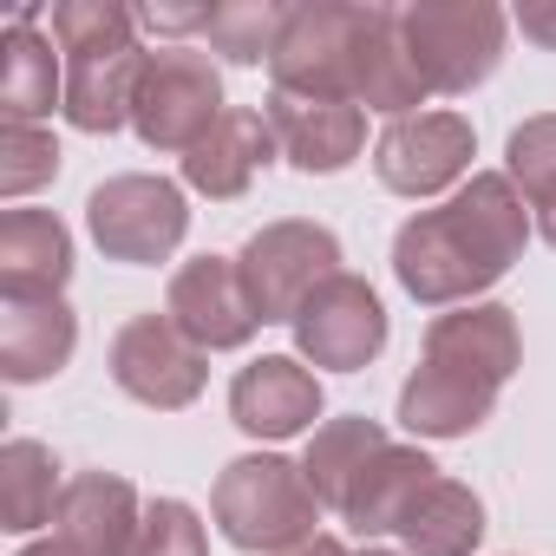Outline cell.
I'll return each mask as SVG.
<instances>
[{
  "instance_id": "cell-18",
  "label": "cell",
  "mask_w": 556,
  "mask_h": 556,
  "mask_svg": "<svg viewBox=\"0 0 556 556\" xmlns=\"http://www.w3.org/2000/svg\"><path fill=\"white\" fill-rule=\"evenodd\" d=\"M138 491L125 478H105V471H79L60 497V517H53V536L73 543L79 556H118L138 530Z\"/></svg>"
},
{
  "instance_id": "cell-29",
  "label": "cell",
  "mask_w": 556,
  "mask_h": 556,
  "mask_svg": "<svg viewBox=\"0 0 556 556\" xmlns=\"http://www.w3.org/2000/svg\"><path fill=\"white\" fill-rule=\"evenodd\" d=\"M517 27H523L530 40H543V47H556V14H549V8H523V14H517Z\"/></svg>"
},
{
  "instance_id": "cell-3",
  "label": "cell",
  "mask_w": 556,
  "mask_h": 556,
  "mask_svg": "<svg viewBox=\"0 0 556 556\" xmlns=\"http://www.w3.org/2000/svg\"><path fill=\"white\" fill-rule=\"evenodd\" d=\"M131 21L138 14L112 8V0H66V8H53V34L66 47V118L79 131H118L131 118V86L144 73Z\"/></svg>"
},
{
  "instance_id": "cell-30",
  "label": "cell",
  "mask_w": 556,
  "mask_h": 556,
  "mask_svg": "<svg viewBox=\"0 0 556 556\" xmlns=\"http://www.w3.org/2000/svg\"><path fill=\"white\" fill-rule=\"evenodd\" d=\"M21 556H79V549H73V543H60V536H47V543H27Z\"/></svg>"
},
{
  "instance_id": "cell-13",
  "label": "cell",
  "mask_w": 556,
  "mask_h": 556,
  "mask_svg": "<svg viewBox=\"0 0 556 556\" xmlns=\"http://www.w3.org/2000/svg\"><path fill=\"white\" fill-rule=\"evenodd\" d=\"M268 131H275V151H282L295 170L308 177H334L361 157L367 144V112L348 105V99H295V92H268Z\"/></svg>"
},
{
  "instance_id": "cell-11",
  "label": "cell",
  "mask_w": 556,
  "mask_h": 556,
  "mask_svg": "<svg viewBox=\"0 0 556 556\" xmlns=\"http://www.w3.org/2000/svg\"><path fill=\"white\" fill-rule=\"evenodd\" d=\"M295 341L315 367H341L361 374L380 348H387V308L361 275H328L308 295V308L295 315Z\"/></svg>"
},
{
  "instance_id": "cell-26",
  "label": "cell",
  "mask_w": 556,
  "mask_h": 556,
  "mask_svg": "<svg viewBox=\"0 0 556 556\" xmlns=\"http://www.w3.org/2000/svg\"><path fill=\"white\" fill-rule=\"evenodd\" d=\"M282 27H289L282 8H210V27L203 34L236 66H262V60H275V47H282Z\"/></svg>"
},
{
  "instance_id": "cell-5",
  "label": "cell",
  "mask_w": 556,
  "mask_h": 556,
  "mask_svg": "<svg viewBox=\"0 0 556 556\" xmlns=\"http://www.w3.org/2000/svg\"><path fill=\"white\" fill-rule=\"evenodd\" d=\"M236 275L249 289L255 321H295L328 275H341V242L321 223H268L236 255Z\"/></svg>"
},
{
  "instance_id": "cell-9",
  "label": "cell",
  "mask_w": 556,
  "mask_h": 556,
  "mask_svg": "<svg viewBox=\"0 0 556 556\" xmlns=\"http://www.w3.org/2000/svg\"><path fill=\"white\" fill-rule=\"evenodd\" d=\"M361 27H367V8H295L289 27H282V47H275V60H268L275 92H295V99H348L354 92Z\"/></svg>"
},
{
  "instance_id": "cell-32",
  "label": "cell",
  "mask_w": 556,
  "mask_h": 556,
  "mask_svg": "<svg viewBox=\"0 0 556 556\" xmlns=\"http://www.w3.org/2000/svg\"><path fill=\"white\" fill-rule=\"evenodd\" d=\"M361 556H393V549H361Z\"/></svg>"
},
{
  "instance_id": "cell-27",
  "label": "cell",
  "mask_w": 556,
  "mask_h": 556,
  "mask_svg": "<svg viewBox=\"0 0 556 556\" xmlns=\"http://www.w3.org/2000/svg\"><path fill=\"white\" fill-rule=\"evenodd\" d=\"M118 556H203V523L184 497H151Z\"/></svg>"
},
{
  "instance_id": "cell-1",
  "label": "cell",
  "mask_w": 556,
  "mask_h": 556,
  "mask_svg": "<svg viewBox=\"0 0 556 556\" xmlns=\"http://www.w3.org/2000/svg\"><path fill=\"white\" fill-rule=\"evenodd\" d=\"M523 203L510 190V177H471L452 203L419 210L400 236H393V275L400 289L426 308L465 302L478 289H491L497 275L523 255Z\"/></svg>"
},
{
  "instance_id": "cell-4",
  "label": "cell",
  "mask_w": 556,
  "mask_h": 556,
  "mask_svg": "<svg viewBox=\"0 0 556 556\" xmlns=\"http://www.w3.org/2000/svg\"><path fill=\"white\" fill-rule=\"evenodd\" d=\"M216 523L236 549H262V556H289L302 543H315V510L321 497L308 491L302 465L275 458V452H255V458H236L223 478H216Z\"/></svg>"
},
{
  "instance_id": "cell-12",
  "label": "cell",
  "mask_w": 556,
  "mask_h": 556,
  "mask_svg": "<svg viewBox=\"0 0 556 556\" xmlns=\"http://www.w3.org/2000/svg\"><path fill=\"white\" fill-rule=\"evenodd\" d=\"M471 164V125L458 112H419V118H393L374 144V170L387 190L400 197H432L445 190L458 170Z\"/></svg>"
},
{
  "instance_id": "cell-28",
  "label": "cell",
  "mask_w": 556,
  "mask_h": 556,
  "mask_svg": "<svg viewBox=\"0 0 556 556\" xmlns=\"http://www.w3.org/2000/svg\"><path fill=\"white\" fill-rule=\"evenodd\" d=\"M60 170V144L40 125H8L0 131V197H27Z\"/></svg>"
},
{
  "instance_id": "cell-23",
  "label": "cell",
  "mask_w": 556,
  "mask_h": 556,
  "mask_svg": "<svg viewBox=\"0 0 556 556\" xmlns=\"http://www.w3.org/2000/svg\"><path fill=\"white\" fill-rule=\"evenodd\" d=\"M60 465L40 439H8V452H0V523L8 530H40L60 517Z\"/></svg>"
},
{
  "instance_id": "cell-17",
  "label": "cell",
  "mask_w": 556,
  "mask_h": 556,
  "mask_svg": "<svg viewBox=\"0 0 556 556\" xmlns=\"http://www.w3.org/2000/svg\"><path fill=\"white\" fill-rule=\"evenodd\" d=\"M73 275V236L53 210L0 216V295H60Z\"/></svg>"
},
{
  "instance_id": "cell-8",
  "label": "cell",
  "mask_w": 556,
  "mask_h": 556,
  "mask_svg": "<svg viewBox=\"0 0 556 556\" xmlns=\"http://www.w3.org/2000/svg\"><path fill=\"white\" fill-rule=\"evenodd\" d=\"M406 53L426 79V92H471L491 79L504 53V14L497 8H406L400 14Z\"/></svg>"
},
{
  "instance_id": "cell-16",
  "label": "cell",
  "mask_w": 556,
  "mask_h": 556,
  "mask_svg": "<svg viewBox=\"0 0 556 556\" xmlns=\"http://www.w3.org/2000/svg\"><path fill=\"white\" fill-rule=\"evenodd\" d=\"M73 348H79V321L60 295H0V374L14 387L60 374Z\"/></svg>"
},
{
  "instance_id": "cell-19",
  "label": "cell",
  "mask_w": 556,
  "mask_h": 556,
  "mask_svg": "<svg viewBox=\"0 0 556 556\" xmlns=\"http://www.w3.org/2000/svg\"><path fill=\"white\" fill-rule=\"evenodd\" d=\"M275 157V131L262 112H223L203 144L184 157V184L203 190V197H242L255 184V170Z\"/></svg>"
},
{
  "instance_id": "cell-25",
  "label": "cell",
  "mask_w": 556,
  "mask_h": 556,
  "mask_svg": "<svg viewBox=\"0 0 556 556\" xmlns=\"http://www.w3.org/2000/svg\"><path fill=\"white\" fill-rule=\"evenodd\" d=\"M510 177L536 203V223H543V236L556 249V112L510 131Z\"/></svg>"
},
{
  "instance_id": "cell-15",
  "label": "cell",
  "mask_w": 556,
  "mask_h": 556,
  "mask_svg": "<svg viewBox=\"0 0 556 556\" xmlns=\"http://www.w3.org/2000/svg\"><path fill=\"white\" fill-rule=\"evenodd\" d=\"M229 419L249 432V439H295L321 419V380L289 361V354H268V361H249L229 387Z\"/></svg>"
},
{
  "instance_id": "cell-24",
  "label": "cell",
  "mask_w": 556,
  "mask_h": 556,
  "mask_svg": "<svg viewBox=\"0 0 556 556\" xmlns=\"http://www.w3.org/2000/svg\"><path fill=\"white\" fill-rule=\"evenodd\" d=\"M380 445H387V432H380L374 419H328V426L308 439V458H302L308 491H315L328 510H341L348 491H354V478L367 471V458H374Z\"/></svg>"
},
{
  "instance_id": "cell-2",
  "label": "cell",
  "mask_w": 556,
  "mask_h": 556,
  "mask_svg": "<svg viewBox=\"0 0 556 556\" xmlns=\"http://www.w3.org/2000/svg\"><path fill=\"white\" fill-rule=\"evenodd\" d=\"M517 374V321L510 308H458L426 328V361L400 393V419L419 439L478 432L497 406V387Z\"/></svg>"
},
{
  "instance_id": "cell-14",
  "label": "cell",
  "mask_w": 556,
  "mask_h": 556,
  "mask_svg": "<svg viewBox=\"0 0 556 556\" xmlns=\"http://www.w3.org/2000/svg\"><path fill=\"white\" fill-rule=\"evenodd\" d=\"M203 354H216V348H242L262 321H255V308H249V289H242V275H236V262H223V255H197V262H184L177 275H170V308H164Z\"/></svg>"
},
{
  "instance_id": "cell-6",
  "label": "cell",
  "mask_w": 556,
  "mask_h": 556,
  "mask_svg": "<svg viewBox=\"0 0 556 556\" xmlns=\"http://www.w3.org/2000/svg\"><path fill=\"white\" fill-rule=\"evenodd\" d=\"M223 118V79L203 53H144L131 86V125L151 151H197L203 131Z\"/></svg>"
},
{
  "instance_id": "cell-7",
  "label": "cell",
  "mask_w": 556,
  "mask_h": 556,
  "mask_svg": "<svg viewBox=\"0 0 556 556\" xmlns=\"http://www.w3.org/2000/svg\"><path fill=\"white\" fill-rule=\"evenodd\" d=\"M86 223L112 262H164L184 242L190 210L170 177H105L86 197Z\"/></svg>"
},
{
  "instance_id": "cell-31",
  "label": "cell",
  "mask_w": 556,
  "mask_h": 556,
  "mask_svg": "<svg viewBox=\"0 0 556 556\" xmlns=\"http://www.w3.org/2000/svg\"><path fill=\"white\" fill-rule=\"evenodd\" d=\"M289 556H348L334 536H315V543H302V549H289Z\"/></svg>"
},
{
  "instance_id": "cell-20",
  "label": "cell",
  "mask_w": 556,
  "mask_h": 556,
  "mask_svg": "<svg viewBox=\"0 0 556 556\" xmlns=\"http://www.w3.org/2000/svg\"><path fill=\"white\" fill-rule=\"evenodd\" d=\"M432 478H439V465H432L426 452H413V445H393V439H387V445L367 458V471L354 478V491H348L341 517H348L361 536H387V530H400V523H406L413 497H419Z\"/></svg>"
},
{
  "instance_id": "cell-22",
  "label": "cell",
  "mask_w": 556,
  "mask_h": 556,
  "mask_svg": "<svg viewBox=\"0 0 556 556\" xmlns=\"http://www.w3.org/2000/svg\"><path fill=\"white\" fill-rule=\"evenodd\" d=\"M393 536H406L413 556H471L478 536H484V504H478V491H465L452 478H432L413 497V510Z\"/></svg>"
},
{
  "instance_id": "cell-21",
  "label": "cell",
  "mask_w": 556,
  "mask_h": 556,
  "mask_svg": "<svg viewBox=\"0 0 556 556\" xmlns=\"http://www.w3.org/2000/svg\"><path fill=\"white\" fill-rule=\"evenodd\" d=\"M34 21H40V8H14V27L0 40V105H8V125H34L60 99V60H53V40L34 34Z\"/></svg>"
},
{
  "instance_id": "cell-10",
  "label": "cell",
  "mask_w": 556,
  "mask_h": 556,
  "mask_svg": "<svg viewBox=\"0 0 556 556\" xmlns=\"http://www.w3.org/2000/svg\"><path fill=\"white\" fill-rule=\"evenodd\" d=\"M112 380L157 413H177L203 393V348L170 315H131L112 341Z\"/></svg>"
}]
</instances>
